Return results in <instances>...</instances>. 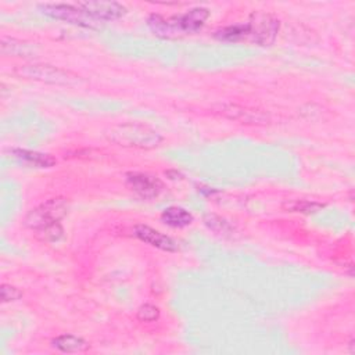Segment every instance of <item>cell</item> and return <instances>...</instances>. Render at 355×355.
<instances>
[{"instance_id":"obj_1","label":"cell","mask_w":355,"mask_h":355,"mask_svg":"<svg viewBox=\"0 0 355 355\" xmlns=\"http://www.w3.org/2000/svg\"><path fill=\"white\" fill-rule=\"evenodd\" d=\"M107 139L118 146L130 148H155L161 144L162 136L147 125L122 123L112 126L105 133Z\"/></svg>"},{"instance_id":"obj_2","label":"cell","mask_w":355,"mask_h":355,"mask_svg":"<svg viewBox=\"0 0 355 355\" xmlns=\"http://www.w3.org/2000/svg\"><path fill=\"white\" fill-rule=\"evenodd\" d=\"M68 208L69 205L67 198H50L28 212V215L25 216V226L37 232L49 225L60 222L67 215Z\"/></svg>"},{"instance_id":"obj_3","label":"cell","mask_w":355,"mask_h":355,"mask_svg":"<svg viewBox=\"0 0 355 355\" xmlns=\"http://www.w3.org/2000/svg\"><path fill=\"white\" fill-rule=\"evenodd\" d=\"M15 73L25 79L39 80L51 85H75L79 82L78 75L49 64L19 65L15 68Z\"/></svg>"},{"instance_id":"obj_4","label":"cell","mask_w":355,"mask_h":355,"mask_svg":"<svg viewBox=\"0 0 355 355\" xmlns=\"http://www.w3.org/2000/svg\"><path fill=\"white\" fill-rule=\"evenodd\" d=\"M40 11L58 21H64L76 26L89 28V29H100L101 22L92 18L87 12H85L78 4H65V3H44L39 6Z\"/></svg>"},{"instance_id":"obj_5","label":"cell","mask_w":355,"mask_h":355,"mask_svg":"<svg viewBox=\"0 0 355 355\" xmlns=\"http://www.w3.org/2000/svg\"><path fill=\"white\" fill-rule=\"evenodd\" d=\"M248 37L247 42L259 44V46H270L279 32L280 22L279 19L269 14V12H261L254 11L248 21Z\"/></svg>"},{"instance_id":"obj_6","label":"cell","mask_w":355,"mask_h":355,"mask_svg":"<svg viewBox=\"0 0 355 355\" xmlns=\"http://www.w3.org/2000/svg\"><path fill=\"white\" fill-rule=\"evenodd\" d=\"M126 186L146 200H153L158 197L164 190V183L154 175L150 173H140V172H130L126 173L125 179Z\"/></svg>"},{"instance_id":"obj_7","label":"cell","mask_w":355,"mask_h":355,"mask_svg":"<svg viewBox=\"0 0 355 355\" xmlns=\"http://www.w3.org/2000/svg\"><path fill=\"white\" fill-rule=\"evenodd\" d=\"M78 6L98 22L115 21L122 18L126 14L125 6L116 1H103V0L80 1L78 3Z\"/></svg>"},{"instance_id":"obj_8","label":"cell","mask_w":355,"mask_h":355,"mask_svg":"<svg viewBox=\"0 0 355 355\" xmlns=\"http://www.w3.org/2000/svg\"><path fill=\"white\" fill-rule=\"evenodd\" d=\"M208 17H209L208 8L196 7V8L189 10L184 14L175 15V17L169 18V21H171L176 35L180 36V35L197 32L200 28H202V25L208 19Z\"/></svg>"},{"instance_id":"obj_9","label":"cell","mask_w":355,"mask_h":355,"mask_svg":"<svg viewBox=\"0 0 355 355\" xmlns=\"http://www.w3.org/2000/svg\"><path fill=\"white\" fill-rule=\"evenodd\" d=\"M133 230H135V236L139 240H141L146 244H150L151 247H155L162 251H169V252L178 250V244L172 237L153 229L148 225H143V223L136 225Z\"/></svg>"},{"instance_id":"obj_10","label":"cell","mask_w":355,"mask_h":355,"mask_svg":"<svg viewBox=\"0 0 355 355\" xmlns=\"http://www.w3.org/2000/svg\"><path fill=\"white\" fill-rule=\"evenodd\" d=\"M219 112L229 119L240 121L241 123H255V125H265L269 123V116L258 110L245 108L236 104H223L219 107Z\"/></svg>"},{"instance_id":"obj_11","label":"cell","mask_w":355,"mask_h":355,"mask_svg":"<svg viewBox=\"0 0 355 355\" xmlns=\"http://www.w3.org/2000/svg\"><path fill=\"white\" fill-rule=\"evenodd\" d=\"M0 50L3 55L11 57H36L39 53V49L35 43L7 36L1 37Z\"/></svg>"},{"instance_id":"obj_12","label":"cell","mask_w":355,"mask_h":355,"mask_svg":"<svg viewBox=\"0 0 355 355\" xmlns=\"http://www.w3.org/2000/svg\"><path fill=\"white\" fill-rule=\"evenodd\" d=\"M10 154L15 159H18L29 166H35V168H50L55 164V158L53 155L39 153V151L26 150V148H11Z\"/></svg>"},{"instance_id":"obj_13","label":"cell","mask_w":355,"mask_h":355,"mask_svg":"<svg viewBox=\"0 0 355 355\" xmlns=\"http://www.w3.org/2000/svg\"><path fill=\"white\" fill-rule=\"evenodd\" d=\"M51 345L65 354H75V352H85L90 348V344L83 340L82 337L73 334H61L51 340Z\"/></svg>"},{"instance_id":"obj_14","label":"cell","mask_w":355,"mask_h":355,"mask_svg":"<svg viewBox=\"0 0 355 355\" xmlns=\"http://www.w3.org/2000/svg\"><path fill=\"white\" fill-rule=\"evenodd\" d=\"M161 220L171 227H186L193 222V215L180 207H169L161 214Z\"/></svg>"},{"instance_id":"obj_15","label":"cell","mask_w":355,"mask_h":355,"mask_svg":"<svg viewBox=\"0 0 355 355\" xmlns=\"http://www.w3.org/2000/svg\"><path fill=\"white\" fill-rule=\"evenodd\" d=\"M148 28L151 29V32L159 37H165V39H172V37H178L169 18H164L159 14H151L147 19Z\"/></svg>"},{"instance_id":"obj_16","label":"cell","mask_w":355,"mask_h":355,"mask_svg":"<svg viewBox=\"0 0 355 355\" xmlns=\"http://www.w3.org/2000/svg\"><path fill=\"white\" fill-rule=\"evenodd\" d=\"M215 37L225 42H244L248 37V25L243 22L222 28L215 33Z\"/></svg>"},{"instance_id":"obj_17","label":"cell","mask_w":355,"mask_h":355,"mask_svg":"<svg viewBox=\"0 0 355 355\" xmlns=\"http://www.w3.org/2000/svg\"><path fill=\"white\" fill-rule=\"evenodd\" d=\"M324 205L316 201L309 200H290L283 204V208L290 212H301V214H313L322 209Z\"/></svg>"},{"instance_id":"obj_18","label":"cell","mask_w":355,"mask_h":355,"mask_svg":"<svg viewBox=\"0 0 355 355\" xmlns=\"http://www.w3.org/2000/svg\"><path fill=\"white\" fill-rule=\"evenodd\" d=\"M36 237L42 241H47V243H55L58 240H61L64 237V229L62 226L57 222L53 225H49L40 230L36 232Z\"/></svg>"},{"instance_id":"obj_19","label":"cell","mask_w":355,"mask_h":355,"mask_svg":"<svg viewBox=\"0 0 355 355\" xmlns=\"http://www.w3.org/2000/svg\"><path fill=\"white\" fill-rule=\"evenodd\" d=\"M204 222L205 225L212 229L214 232H218V233H226V232H230V225L222 219L220 216H216L214 214H209V215H205L204 218Z\"/></svg>"},{"instance_id":"obj_20","label":"cell","mask_w":355,"mask_h":355,"mask_svg":"<svg viewBox=\"0 0 355 355\" xmlns=\"http://www.w3.org/2000/svg\"><path fill=\"white\" fill-rule=\"evenodd\" d=\"M159 318V309L155 305L144 304L137 309V319L140 322H155Z\"/></svg>"},{"instance_id":"obj_21","label":"cell","mask_w":355,"mask_h":355,"mask_svg":"<svg viewBox=\"0 0 355 355\" xmlns=\"http://www.w3.org/2000/svg\"><path fill=\"white\" fill-rule=\"evenodd\" d=\"M22 298V291L11 284H1V300L3 302H11L18 301Z\"/></svg>"},{"instance_id":"obj_22","label":"cell","mask_w":355,"mask_h":355,"mask_svg":"<svg viewBox=\"0 0 355 355\" xmlns=\"http://www.w3.org/2000/svg\"><path fill=\"white\" fill-rule=\"evenodd\" d=\"M349 352H351V354L355 352V349H354V340L349 341Z\"/></svg>"}]
</instances>
